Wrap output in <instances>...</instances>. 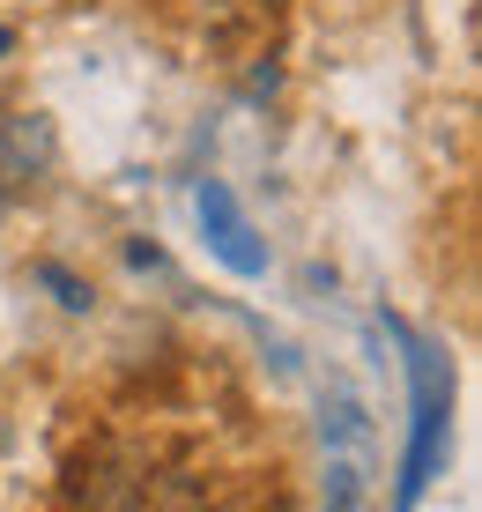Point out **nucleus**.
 <instances>
[{"label":"nucleus","mask_w":482,"mask_h":512,"mask_svg":"<svg viewBox=\"0 0 482 512\" xmlns=\"http://www.w3.org/2000/svg\"><path fill=\"white\" fill-rule=\"evenodd\" d=\"M394 334V342L408 349V394H416V423H408V461H401V512L423 498V490L438 483V468H445V446H453V364L438 357L431 342H416V334H408L401 320L386 327Z\"/></svg>","instance_id":"f257e3e1"},{"label":"nucleus","mask_w":482,"mask_h":512,"mask_svg":"<svg viewBox=\"0 0 482 512\" xmlns=\"http://www.w3.org/2000/svg\"><path fill=\"white\" fill-rule=\"evenodd\" d=\"M193 208H201V231H208V253L223 260L230 275H267V245L253 238V223H245L238 193H230L223 179H201V193H193Z\"/></svg>","instance_id":"f03ea898"},{"label":"nucleus","mask_w":482,"mask_h":512,"mask_svg":"<svg viewBox=\"0 0 482 512\" xmlns=\"http://www.w3.org/2000/svg\"><path fill=\"white\" fill-rule=\"evenodd\" d=\"M52 164V119L45 112H15L0 127V193H23Z\"/></svg>","instance_id":"7ed1b4c3"},{"label":"nucleus","mask_w":482,"mask_h":512,"mask_svg":"<svg viewBox=\"0 0 482 512\" xmlns=\"http://www.w3.org/2000/svg\"><path fill=\"white\" fill-rule=\"evenodd\" d=\"M364 453H327V512H356L364 505Z\"/></svg>","instance_id":"20e7f679"},{"label":"nucleus","mask_w":482,"mask_h":512,"mask_svg":"<svg viewBox=\"0 0 482 512\" xmlns=\"http://www.w3.org/2000/svg\"><path fill=\"white\" fill-rule=\"evenodd\" d=\"M38 282H45L52 297H60L67 312H89V305H97V297H89V282H82V275H67L60 260H45V268H38Z\"/></svg>","instance_id":"39448f33"}]
</instances>
